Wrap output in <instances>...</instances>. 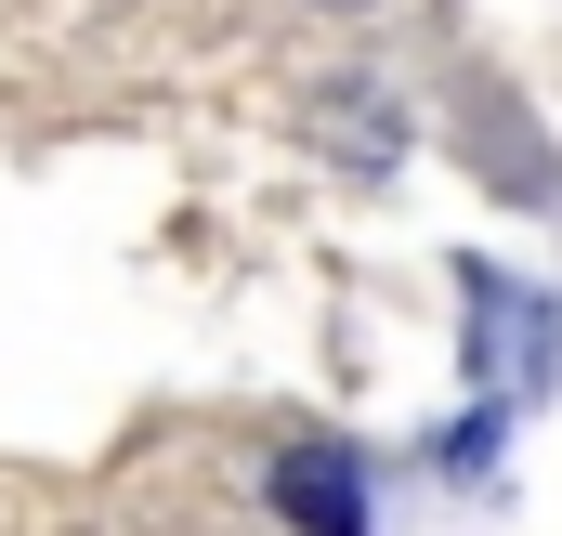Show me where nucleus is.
I'll use <instances>...</instances> for the list:
<instances>
[{"label": "nucleus", "instance_id": "nucleus-1", "mask_svg": "<svg viewBox=\"0 0 562 536\" xmlns=\"http://www.w3.org/2000/svg\"><path fill=\"white\" fill-rule=\"evenodd\" d=\"M276 511L301 536H367V471H353V445H288L276 458Z\"/></svg>", "mask_w": 562, "mask_h": 536}]
</instances>
